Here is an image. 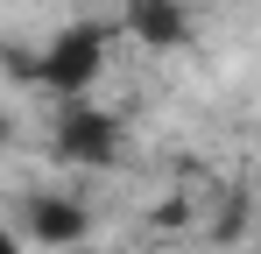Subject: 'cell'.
I'll use <instances>...</instances> for the list:
<instances>
[{"label":"cell","mask_w":261,"mask_h":254,"mask_svg":"<svg viewBox=\"0 0 261 254\" xmlns=\"http://www.w3.org/2000/svg\"><path fill=\"white\" fill-rule=\"evenodd\" d=\"M99 71H106V29H99V21L64 29V36L36 57V78H43L49 92H64V99H71V92H85Z\"/></svg>","instance_id":"cell-1"},{"label":"cell","mask_w":261,"mask_h":254,"mask_svg":"<svg viewBox=\"0 0 261 254\" xmlns=\"http://www.w3.org/2000/svg\"><path fill=\"white\" fill-rule=\"evenodd\" d=\"M57 156L64 163H85V169H106L120 156V120L113 113H92V106H71L57 120Z\"/></svg>","instance_id":"cell-2"},{"label":"cell","mask_w":261,"mask_h":254,"mask_svg":"<svg viewBox=\"0 0 261 254\" xmlns=\"http://www.w3.org/2000/svg\"><path fill=\"white\" fill-rule=\"evenodd\" d=\"M85 205H71V198H36L29 205V233L49 240V247H71V240H85Z\"/></svg>","instance_id":"cell-3"},{"label":"cell","mask_w":261,"mask_h":254,"mask_svg":"<svg viewBox=\"0 0 261 254\" xmlns=\"http://www.w3.org/2000/svg\"><path fill=\"white\" fill-rule=\"evenodd\" d=\"M127 21H134V36L155 42V49H176V42H184V7H176V0H134Z\"/></svg>","instance_id":"cell-4"},{"label":"cell","mask_w":261,"mask_h":254,"mask_svg":"<svg viewBox=\"0 0 261 254\" xmlns=\"http://www.w3.org/2000/svg\"><path fill=\"white\" fill-rule=\"evenodd\" d=\"M0 254H21V247H14V233H0Z\"/></svg>","instance_id":"cell-5"},{"label":"cell","mask_w":261,"mask_h":254,"mask_svg":"<svg viewBox=\"0 0 261 254\" xmlns=\"http://www.w3.org/2000/svg\"><path fill=\"white\" fill-rule=\"evenodd\" d=\"M0 141H7V113H0Z\"/></svg>","instance_id":"cell-6"}]
</instances>
